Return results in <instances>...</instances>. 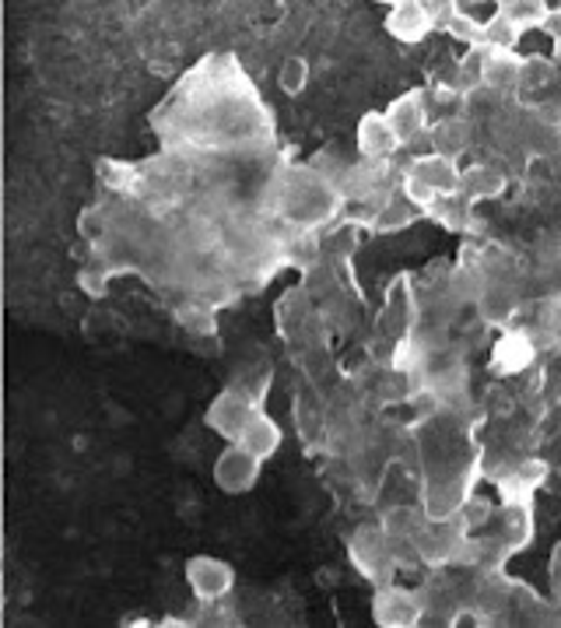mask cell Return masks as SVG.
<instances>
[{
	"mask_svg": "<svg viewBox=\"0 0 561 628\" xmlns=\"http://www.w3.org/2000/svg\"><path fill=\"white\" fill-rule=\"evenodd\" d=\"M295 426H299V435L306 446H320L326 435V415L320 404H309V397L302 394L295 401Z\"/></svg>",
	"mask_w": 561,
	"mask_h": 628,
	"instance_id": "obj_21",
	"label": "cell"
},
{
	"mask_svg": "<svg viewBox=\"0 0 561 628\" xmlns=\"http://www.w3.org/2000/svg\"><path fill=\"white\" fill-rule=\"evenodd\" d=\"M331 246H334L337 260H348V257L354 254V249H358V229H354V225L337 229V232H334V239H331Z\"/></svg>",
	"mask_w": 561,
	"mask_h": 628,
	"instance_id": "obj_31",
	"label": "cell"
},
{
	"mask_svg": "<svg viewBox=\"0 0 561 628\" xmlns=\"http://www.w3.org/2000/svg\"><path fill=\"white\" fill-rule=\"evenodd\" d=\"M331 372H334L331 352H326L323 344H313V348H309V355H306V375H309V380H313L316 386H323Z\"/></svg>",
	"mask_w": 561,
	"mask_h": 628,
	"instance_id": "obj_27",
	"label": "cell"
},
{
	"mask_svg": "<svg viewBox=\"0 0 561 628\" xmlns=\"http://www.w3.org/2000/svg\"><path fill=\"white\" fill-rule=\"evenodd\" d=\"M432 28H439V22H435L432 4H421V0H397L386 14V33L397 42H421Z\"/></svg>",
	"mask_w": 561,
	"mask_h": 628,
	"instance_id": "obj_8",
	"label": "cell"
},
{
	"mask_svg": "<svg viewBox=\"0 0 561 628\" xmlns=\"http://www.w3.org/2000/svg\"><path fill=\"white\" fill-rule=\"evenodd\" d=\"M428 524V516H425V509H417V506H389L383 516H379V527H383V533L394 544H400V541H414L417 538V530Z\"/></svg>",
	"mask_w": 561,
	"mask_h": 628,
	"instance_id": "obj_19",
	"label": "cell"
},
{
	"mask_svg": "<svg viewBox=\"0 0 561 628\" xmlns=\"http://www.w3.org/2000/svg\"><path fill=\"white\" fill-rule=\"evenodd\" d=\"M309 77H313V71H309V60L306 57H288L277 71V88L295 99L309 88Z\"/></svg>",
	"mask_w": 561,
	"mask_h": 628,
	"instance_id": "obj_24",
	"label": "cell"
},
{
	"mask_svg": "<svg viewBox=\"0 0 561 628\" xmlns=\"http://www.w3.org/2000/svg\"><path fill=\"white\" fill-rule=\"evenodd\" d=\"M534 358H537V344L526 331H506L491 348V366L498 372H509V375L526 372L529 366H534Z\"/></svg>",
	"mask_w": 561,
	"mask_h": 628,
	"instance_id": "obj_13",
	"label": "cell"
},
{
	"mask_svg": "<svg viewBox=\"0 0 561 628\" xmlns=\"http://www.w3.org/2000/svg\"><path fill=\"white\" fill-rule=\"evenodd\" d=\"M477 312L485 317V323H495V327H506L512 317H516L520 309V295L512 285H506L502 278H495L485 285V292L477 295Z\"/></svg>",
	"mask_w": 561,
	"mask_h": 628,
	"instance_id": "obj_16",
	"label": "cell"
},
{
	"mask_svg": "<svg viewBox=\"0 0 561 628\" xmlns=\"http://www.w3.org/2000/svg\"><path fill=\"white\" fill-rule=\"evenodd\" d=\"M186 587L194 590V596L200 604H214V601H225L236 587V569L228 562L214 558V555H197L186 562Z\"/></svg>",
	"mask_w": 561,
	"mask_h": 628,
	"instance_id": "obj_2",
	"label": "cell"
},
{
	"mask_svg": "<svg viewBox=\"0 0 561 628\" xmlns=\"http://www.w3.org/2000/svg\"><path fill=\"white\" fill-rule=\"evenodd\" d=\"M537 520H534V502H506L502 516H498V541H502L509 552H523V547L534 541Z\"/></svg>",
	"mask_w": 561,
	"mask_h": 628,
	"instance_id": "obj_14",
	"label": "cell"
},
{
	"mask_svg": "<svg viewBox=\"0 0 561 628\" xmlns=\"http://www.w3.org/2000/svg\"><path fill=\"white\" fill-rule=\"evenodd\" d=\"M358 151H362L365 162H386L389 155L400 151V140L394 134V127H389L386 113H365L362 120H358Z\"/></svg>",
	"mask_w": 561,
	"mask_h": 628,
	"instance_id": "obj_10",
	"label": "cell"
},
{
	"mask_svg": "<svg viewBox=\"0 0 561 628\" xmlns=\"http://www.w3.org/2000/svg\"><path fill=\"white\" fill-rule=\"evenodd\" d=\"M474 140V123L466 116H442L428 127V145L432 155H442V159H460V155L471 148Z\"/></svg>",
	"mask_w": 561,
	"mask_h": 628,
	"instance_id": "obj_12",
	"label": "cell"
},
{
	"mask_svg": "<svg viewBox=\"0 0 561 628\" xmlns=\"http://www.w3.org/2000/svg\"><path fill=\"white\" fill-rule=\"evenodd\" d=\"M428 218H435V222L446 225V229H466V225H471V200H463L460 194L457 197H439L432 204Z\"/></svg>",
	"mask_w": 561,
	"mask_h": 628,
	"instance_id": "obj_23",
	"label": "cell"
},
{
	"mask_svg": "<svg viewBox=\"0 0 561 628\" xmlns=\"http://www.w3.org/2000/svg\"><path fill=\"white\" fill-rule=\"evenodd\" d=\"M558 134H561V123H558Z\"/></svg>",
	"mask_w": 561,
	"mask_h": 628,
	"instance_id": "obj_33",
	"label": "cell"
},
{
	"mask_svg": "<svg viewBox=\"0 0 561 628\" xmlns=\"http://www.w3.org/2000/svg\"><path fill=\"white\" fill-rule=\"evenodd\" d=\"M249 415H253V397H249L242 386H232V390H222V394L211 401L204 421H208L211 432L228 439V443H236Z\"/></svg>",
	"mask_w": 561,
	"mask_h": 628,
	"instance_id": "obj_5",
	"label": "cell"
},
{
	"mask_svg": "<svg viewBox=\"0 0 561 628\" xmlns=\"http://www.w3.org/2000/svg\"><path fill=\"white\" fill-rule=\"evenodd\" d=\"M260 457L246 453L239 443H232L228 450H222V457L214 460V484L228 495H242L257 484L260 478Z\"/></svg>",
	"mask_w": 561,
	"mask_h": 628,
	"instance_id": "obj_6",
	"label": "cell"
},
{
	"mask_svg": "<svg viewBox=\"0 0 561 628\" xmlns=\"http://www.w3.org/2000/svg\"><path fill=\"white\" fill-rule=\"evenodd\" d=\"M548 478H551V467L540 457H523L498 475V492H502L506 502H534V492L544 489Z\"/></svg>",
	"mask_w": 561,
	"mask_h": 628,
	"instance_id": "obj_7",
	"label": "cell"
},
{
	"mask_svg": "<svg viewBox=\"0 0 561 628\" xmlns=\"http://www.w3.org/2000/svg\"><path fill=\"white\" fill-rule=\"evenodd\" d=\"M386 120L389 127H394L400 148L411 145V140H417L421 134H428L432 127V109H428V96L425 91H403V96H397L394 102L386 106Z\"/></svg>",
	"mask_w": 561,
	"mask_h": 628,
	"instance_id": "obj_4",
	"label": "cell"
},
{
	"mask_svg": "<svg viewBox=\"0 0 561 628\" xmlns=\"http://www.w3.org/2000/svg\"><path fill=\"white\" fill-rule=\"evenodd\" d=\"M460 516V520H463V527L466 530H474V527H485L488 520H491V502L488 498H466L463 502V509L457 513Z\"/></svg>",
	"mask_w": 561,
	"mask_h": 628,
	"instance_id": "obj_28",
	"label": "cell"
},
{
	"mask_svg": "<svg viewBox=\"0 0 561 628\" xmlns=\"http://www.w3.org/2000/svg\"><path fill=\"white\" fill-rule=\"evenodd\" d=\"M506 186H509L506 169L495 165V162H474L471 169L460 172V197L471 200V204L502 197Z\"/></svg>",
	"mask_w": 561,
	"mask_h": 628,
	"instance_id": "obj_11",
	"label": "cell"
},
{
	"mask_svg": "<svg viewBox=\"0 0 561 628\" xmlns=\"http://www.w3.org/2000/svg\"><path fill=\"white\" fill-rule=\"evenodd\" d=\"M551 8L544 0H509V4H498V19H502L512 33L523 36L529 28H544Z\"/></svg>",
	"mask_w": 561,
	"mask_h": 628,
	"instance_id": "obj_17",
	"label": "cell"
},
{
	"mask_svg": "<svg viewBox=\"0 0 561 628\" xmlns=\"http://www.w3.org/2000/svg\"><path fill=\"white\" fill-rule=\"evenodd\" d=\"M414 218H417V208L403 194L383 197L379 211H376V222H372V232H376V235H397L403 229H411Z\"/></svg>",
	"mask_w": 561,
	"mask_h": 628,
	"instance_id": "obj_18",
	"label": "cell"
},
{
	"mask_svg": "<svg viewBox=\"0 0 561 628\" xmlns=\"http://www.w3.org/2000/svg\"><path fill=\"white\" fill-rule=\"evenodd\" d=\"M179 323H183L190 334H197V337H211V334L217 331V320L211 317V309H204V306H186V309H179Z\"/></svg>",
	"mask_w": 561,
	"mask_h": 628,
	"instance_id": "obj_26",
	"label": "cell"
},
{
	"mask_svg": "<svg viewBox=\"0 0 561 628\" xmlns=\"http://www.w3.org/2000/svg\"><path fill=\"white\" fill-rule=\"evenodd\" d=\"M99 172H102V183H105L113 194H127V190H134L137 180H140L137 165H130V162H102Z\"/></svg>",
	"mask_w": 561,
	"mask_h": 628,
	"instance_id": "obj_25",
	"label": "cell"
},
{
	"mask_svg": "<svg viewBox=\"0 0 561 628\" xmlns=\"http://www.w3.org/2000/svg\"><path fill=\"white\" fill-rule=\"evenodd\" d=\"M558 82V64L551 57H523V71H520V91H523V102H526V96L529 91H544L548 85H554Z\"/></svg>",
	"mask_w": 561,
	"mask_h": 628,
	"instance_id": "obj_20",
	"label": "cell"
},
{
	"mask_svg": "<svg viewBox=\"0 0 561 628\" xmlns=\"http://www.w3.org/2000/svg\"><path fill=\"white\" fill-rule=\"evenodd\" d=\"M285 260L288 263H295V267H306V271H313V267L320 263V239L309 229H302V232H295L291 239L285 243Z\"/></svg>",
	"mask_w": 561,
	"mask_h": 628,
	"instance_id": "obj_22",
	"label": "cell"
},
{
	"mask_svg": "<svg viewBox=\"0 0 561 628\" xmlns=\"http://www.w3.org/2000/svg\"><path fill=\"white\" fill-rule=\"evenodd\" d=\"M372 618L383 628H414L425 618V601L414 590H403L394 583L376 587V601H372Z\"/></svg>",
	"mask_w": 561,
	"mask_h": 628,
	"instance_id": "obj_3",
	"label": "cell"
},
{
	"mask_svg": "<svg viewBox=\"0 0 561 628\" xmlns=\"http://www.w3.org/2000/svg\"><path fill=\"white\" fill-rule=\"evenodd\" d=\"M77 285H82L85 295L102 298L105 288H109V271H105V267H85V271L77 274Z\"/></svg>",
	"mask_w": 561,
	"mask_h": 628,
	"instance_id": "obj_29",
	"label": "cell"
},
{
	"mask_svg": "<svg viewBox=\"0 0 561 628\" xmlns=\"http://www.w3.org/2000/svg\"><path fill=\"white\" fill-rule=\"evenodd\" d=\"M77 229H82L85 239H99V235L105 232V218H102V211H99V208L82 211V218H77Z\"/></svg>",
	"mask_w": 561,
	"mask_h": 628,
	"instance_id": "obj_32",
	"label": "cell"
},
{
	"mask_svg": "<svg viewBox=\"0 0 561 628\" xmlns=\"http://www.w3.org/2000/svg\"><path fill=\"white\" fill-rule=\"evenodd\" d=\"M186 239H190V246H197V249H211V246L222 243V232H217L211 222H204V218H200V222L190 225V235H186Z\"/></svg>",
	"mask_w": 561,
	"mask_h": 628,
	"instance_id": "obj_30",
	"label": "cell"
},
{
	"mask_svg": "<svg viewBox=\"0 0 561 628\" xmlns=\"http://www.w3.org/2000/svg\"><path fill=\"white\" fill-rule=\"evenodd\" d=\"M520 71L523 57H516V50H481V88L495 91V96H516Z\"/></svg>",
	"mask_w": 561,
	"mask_h": 628,
	"instance_id": "obj_9",
	"label": "cell"
},
{
	"mask_svg": "<svg viewBox=\"0 0 561 628\" xmlns=\"http://www.w3.org/2000/svg\"><path fill=\"white\" fill-rule=\"evenodd\" d=\"M280 426L271 418V415H263V411H257L253 407V415H249V421L242 426V432H239V439L236 443L246 450V453H253V457H260V460H271L274 453L280 450Z\"/></svg>",
	"mask_w": 561,
	"mask_h": 628,
	"instance_id": "obj_15",
	"label": "cell"
},
{
	"mask_svg": "<svg viewBox=\"0 0 561 628\" xmlns=\"http://www.w3.org/2000/svg\"><path fill=\"white\" fill-rule=\"evenodd\" d=\"M348 555L354 562V569L362 572L365 579H372L376 587L383 583H394V572L400 569L397 555H394V544L383 533L379 524H369V527H358L348 541Z\"/></svg>",
	"mask_w": 561,
	"mask_h": 628,
	"instance_id": "obj_1",
	"label": "cell"
}]
</instances>
